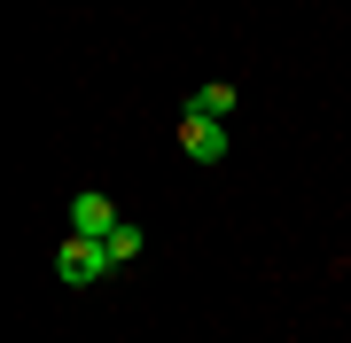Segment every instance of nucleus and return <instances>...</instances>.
<instances>
[{"label": "nucleus", "mask_w": 351, "mask_h": 343, "mask_svg": "<svg viewBox=\"0 0 351 343\" xmlns=\"http://www.w3.org/2000/svg\"><path fill=\"white\" fill-rule=\"evenodd\" d=\"M234 110V86H195L188 94V117H226Z\"/></svg>", "instance_id": "39448f33"}, {"label": "nucleus", "mask_w": 351, "mask_h": 343, "mask_svg": "<svg viewBox=\"0 0 351 343\" xmlns=\"http://www.w3.org/2000/svg\"><path fill=\"white\" fill-rule=\"evenodd\" d=\"M101 273H110V250H101L94 234H71L63 250H55V281H63V289H94Z\"/></svg>", "instance_id": "f257e3e1"}, {"label": "nucleus", "mask_w": 351, "mask_h": 343, "mask_svg": "<svg viewBox=\"0 0 351 343\" xmlns=\"http://www.w3.org/2000/svg\"><path fill=\"white\" fill-rule=\"evenodd\" d=\"M180 156L188 164H226V125L219 117H180Z\"/></svg>", "instance_id": "f03ea898"}, {"label": "nucleus", "mask_w": 351, "mask_h": 343, "mask_svg": "<svg viewBox=\"0 0 351 343\" xmlns=\"http://www.w3.org/2000/svg\"><path fill=\"white\" fill-rule=\"evenodd\" d=\"M110 227H117V203L94 195V188H78V195H71V234H94V242H101Z\"/></svg>", "instance_id": "7ed1b4c3"}, {"label": "nucleus", "mask_w": 351, "mask_h": 343, "mask_svg": "<svg viewBox=\"0 0 351 343\" xmlns=\"http://www.w3.org/2000/svg\"><path fill=\"white\" fill-rule=\"evenodd\" d=\"M101 250H110V266H133V257H141V227H133V218H117V227L101 234Z\"/></svg>", "instance_id": "20e7f679"}]
</instances>
